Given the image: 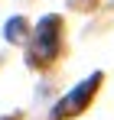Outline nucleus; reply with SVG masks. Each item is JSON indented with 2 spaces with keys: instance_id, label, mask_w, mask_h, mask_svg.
Masks as SVG:
<instances>
[{
  "instance_id": "1",
  "label": "nucleus",
  "mask_w": 114,
  "mask_h": 120,
  "mask_svg": "<svg viewBox=\"0 0 114 120\" xmlns=\"http://www.w3.org/2000/svg\"><path fill=\"white\" fill-rule=\"evenodd\" d=\"M98 84H101V75L95 71L91 78H85V81H81V84H78V88L69 94V98H62V101H59V107H56V114H52V117L62 120L65 114H75V110H81V107H85V101L95 94V88H98Z\"/></svg>"
},
{
  "instance_id": "2",
  "label": "nucleus",
  "mask_w": 114,
  "mask_h": 120,
  "mask_svg": "<svg viewBox=\"0 0 114 120\" xmlns=\"http://www.w3.org/2000/svg\"><path fill=\"white\" fill-rule=\"evenodd\" d=\"M39 59H52L59 52V16H46L36 26V45H33Z\"/></svg>"
},
{
  "instance_id": "3",
  "label": "nucleus",
  "mask_w": 114,
  "mask_h": 120,
  "mask_svg": "<svg viewBox=\"0 0 114 120\" xmlns=\"http://www.w3.org/2000/svg\"><path fill=\"white\" fill-rule=\"evenodd\" d=\"M20 26H26V23H23V20H10V23H7V39H13V42L20 39Z\"/></svg>"
}]
</instances>
